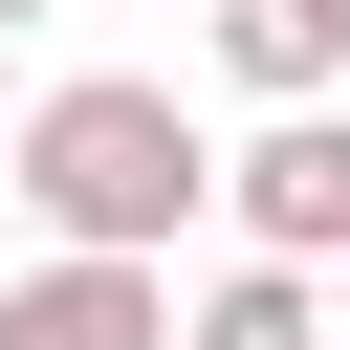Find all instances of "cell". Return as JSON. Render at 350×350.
Returning a JSON list of instances; mask_svg holds the SVG:
<instances>
[{
  "label": "cell",
  "instance_id": "obj_1",
  "mask_svg": "<svg viewBox=\"0 0 350 350\" xmlns=\"http://www.w3.org/2000/svg\"><path fill=\"white\" fill-rule=\"evenodd\" d=\"M0 197L44 219V262H153V241L219 197V153H197V109H175V88L88 66V88H44V109L0 131Z\"/></svg>",
  "mask_w": 350,
  "mask_h": 350
},
{
  "label": "cell",
  "instance_id": "obj_2",
  "mask_svg": "<svg viewBox=\"0 0 350 350\" xmlns=\"http://www.w3.org/2000/svg\"><path fill=\"white\" fill-rule=\"evenodd\" d=\"M219 219H241V262H350V109H262L241 153H219Z\"/></svg>",
  "mask_w": 350,
  "mask_h": 350
},
{
  "label": "cell",
  "instance_id": "obj_3",
  "mask_svg": "<svg viewBox=\"0 0 350 350\" xmlns=\"http://www.w3.org/2000/svg\"><path fill=\"white\" fill-rule=\"evenodd\" d=\"M0 350H175L153 262H0Z\"/></svg>",
  "mask_w": 350,
  "mask_h": 350
},
{
  "label": "cell",
  "instance_id": "obj_4",
  "mask_svg": "<svg viewBox=\"0 0 350 350\" xmlns=\"http://www.w3.org/2000/svg\"><path fill=\"white\" fill-rule=\"evenodd\" d=\"M219 66H241L262 109H328V88H350V0H219Z\"/></svg>",
  "mask_w": 350,
  "mask_h": 350
},
{
  "label": "cell",
  "instance_id": "obj_5",
  "mask_svg": "<svg viewBox=\"0 0 350 350\" xmlns=\"http://www.w3.org/2000/svg\"><path fill=\"white\" fill-rule=\"evenodd\" d=\"M175 350H328V306H306L284 262H241V284H197V306H175Z\"/></svg>",
  "mask_w": 350,
  "mask_h": 350
},
{
  "label": "cell",
  "instance_id": "obj_6",
  "mask_svg": "<svg viewBox=\"0 0 350 350\" xmlns=\"http://www.w3.org/2000/svg\"><path fill=\"white\" fill-rule=\"evenodd\" d=\"M0 22H44V0H0Z\"/></svg>",
  "mask_w": 350,
  "mask_h": 350
}]
</instances>
